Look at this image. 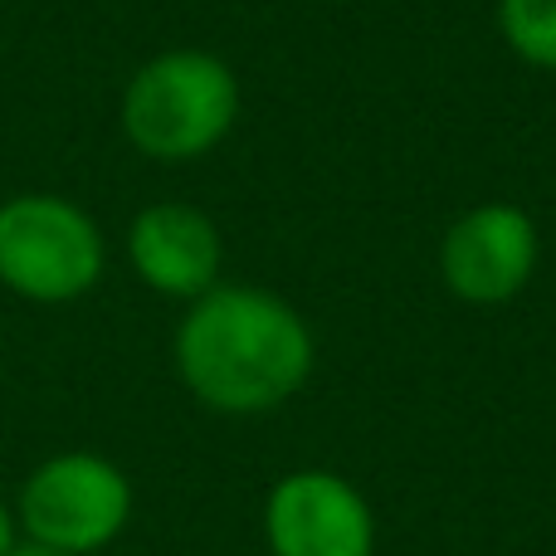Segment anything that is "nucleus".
I'll list each match as a JSON object with an SVG mask.
<instances>
[{
	"label": "nucleus",
	"instance_id": "1",
	"mask_svg": "<svg viewBox=\"0 0 556 556\" xmlns=\"http://www.w3.org/2000/svg\"><path fill=\"white\" fill-rule=\"evenodd\" d=\"M176 371L211 410L260 415L307 381L313 337L283 298L244 283H215L176 327Z\"/></svg>",
	"mask_w": 556,
	"mask_h": 556
},
{
	"label": "nucleus",
	"instance_id": "2",
	"mask_svg": "<svg viewBox=\"0 0 556 556\" xmlns=\"http://www.w3.org/2000/svg\"><path fill=\"white\" fill-rule=\"evenodd\" d=\"M240 117V78L205 49H166L147 59L123 93V132L152 162H195L230 137Z\"/></svg>",
	"mask_w": 556,
	"mask_h": 556
},
{
	"label": "nucleus",
	"instance_id": "3",
	"mask_svg": "<svg viewBox=\"0 0 556 556\" xmlns=\"http://www.w3.org/2000/svg\"><path fill=\"white\" fill-rule=\"evenodd\" d=\"M103 278V235L64 195H10L0 205V283L29 303H74Z\"/></svg>",
	"mask_w": 556,
	"mask_h": 556
},
{
	"label": "nucleus",
	"instance_id": "4",
	"mask_svg": "<svg viewBox=\"0 0 556 556\" xmlns=\"http://www.w3.org/2000/svg\"><path fill=\"white\" fill-rule=\"evenodd\" d=\"M132 518V483L103 454H54L25 479L15 522L25 542L64 556H88L117 538Z\"/></svg>",
	"mask_w": 556,
	"mask_h": 556
},
{
	"label": "nucleus",
	"instance_id": "5",
	"mask_svg": "<svg viewBox=\"0 0 556 556\" xmlns=\"http://www.w3.org/2000/svg\"><path fill=\"white\" fill-rule=\"evenodd\" d=\"M538 269V225L508 201H489L464 211L444 230L440 274L454 298L479 307H498L528 288Z\"/></svg>",
	"mask_w": 556,
	"mask_h": 556
},
{
	"label": "nucleus",
	"instance_id": "6",
	"mask_svg": "<svg viewBox=\"0 0 556 556\" xmlns=\"http://www.w3.org/2000/svg\"><path fill=\"white\" fill-rule=\"evenodd\" d=\"M274 556H371V508L337 473H288L264 508Z\"/></svg>",
	"mask_w": 556,
	"mask_h": 556
},
{
	"label": "nucleus",
	"instance_id": "7",
	"mask_svg": "<svg viewBox=\"0 0 556 556\" xmlns=\"http://www.w3.org/2000/svg\"><path fill=\"white\" fill-rule=\"evenodd\" d=\"M127 260H132L137 278L166 298H201L220 278L225 244L220 230L205 211L181 201L147 205L127 230Z\"/></svg>",
	"mask_w": 556,
	"mask_h": 556
},
{
	"label": "nucleus",
	"instance_id": "8",
	"mask_svg": "<svg viewBox=\"0 0 556 556\" xmlns=\"http://www.w3.org/2000/svg\"><path fill=\"white\" fill-rule=\"evenodd\" d=\"M498 35L522 64L556 74V0H498Z\"/></svg>",
	"mask_w": 556,
	"mask_h": 556
},
{
	"label": "nucleus",
	"instance_id": "9",
	"mask_svg": "<svg viewBox=\"0 0 556 556\" xmlns=\"http://www.w3.org/2000/svg\"><path fill=\"white\" fill-rule=\"evenodd\" d=\"M15 532H20L15 513H10V508H5V503H0V556H10V552H15V547H20V542H15Z\"/></svg>",
	"mask_w": 556,
	"mask_h": 556
},
{
	"label": "nucleus",
	"instance_id": "10",
	"mask_svg": "<svg viewBox=\"0 0 556 556\" xmlns=\"http://www.w3.org/2000/svg\"><path fill=\"white\" fill-rule=\"evenodd\" d=\"M10 556H64V552H49V547H35V542H20Z\"/></svg>",
	"mask_w": 556,
	"mask_h": 556
}]
</instances>
